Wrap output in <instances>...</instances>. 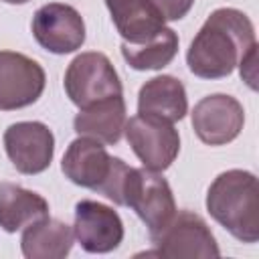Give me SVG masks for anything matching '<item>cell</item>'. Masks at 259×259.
<instances>
[{
    "label": "cell",
    "instance_id": "ba28073f",
    "mask_svg": "<svg viewBox=\"0 0 259 259\" xmlns=\"http://www.w3.org/2000/svg\"><path fill=\"white\" fill-rule=\"evenodd\" d=\"M34 40L53 55H69L85 42L83 16L71 4L49 2L32 16Z\"/></svg>",
    "mask_w": 259,
    "mask_h": 259
},
{
    "label": "cell",
    "instance_id": "7a4b0ae2",
    "mask_svg": "<svg viewBox=\"0 0 259 259\" xmlns=\"http://www.w3.org/2000/svg\"><path fill=\"white\" fill-rule=\"evenodd\" d=\"M208 214L241 243L259 241V184L249 170L221 172L206 192Z\"/></svg>",
    "mask_w": 259,
    "mask_h": 259
},
{
    "label": "cell",
    "instance_id": "5b68a950",
    "mask_svg": "<svg viewBox=\"0 0 259 259\" xmlns=\"http://www.w3.org/2000/svg\"><path fill=\"white\" fill-rule=\"evenodd\" d=\"M156 255L182 259V257H219L214 235L202 217L192 210H176L174 217L154 235H150Z\"/></svg>",
    "mask_w": 259,
    "mask_h": 259
},
{
    "label": "cell",
    "instance_id": "30bf717a",
    "mask_svg": "<svg viewBox=\"0 0 259 259\" xmlns=\"http://www.w3.org/2000/svg\"><path fill=\"white\" fill-rule=\"evenodd\" d=\"M190 115L194 134L208 146H225L233 142L245 123L243 105L227 93H212L202 97Z\"/></svg>",
    "mask_w": 259,
    "mask_h": 259
},
{
    "label": "cell",
    "instance_id": "7c38bea8",
    "mask_svg": "<svg viewBox=\"0 0 259 259\" xmlns=\"http://www.w3.org/2000/svg\"><path fill=\"white\" fill-rule=\"evenodd\" d=\"M113 156L107 154L105 146L93 138L79 136L73 140L63 154L61 170L77 186L99 190L111 170Z\"/></svg>",
    "mask_w": 259,
    "mask_h": 259
},
{
    "label": "cell",
    "instance_id": "ffe728a7",
    "mask_svg": "<svg viewBox=\"0 0 259 259\" xmlns=\"http://www.w3.org/2000/svg\"><path fill=\"white\" fill-rule=\"evenodd\" d=\"M239 69H241V77L243 81L249 83L251 89H257V45L239 61Z\"/></svg>",
    "mask_w": 259,
    "mask_h": 259
},
{
    "label": "cell",
    "instance_id": "3957f363",
    "mask_svg": "<svg viewBox=\"0 0 259 259\" xmlns=\"http://www.w3.org/2000/svg\"><path fill=\"white\" fill-rule=\"evenodd\" d=\"M63 85L67 97L79 109L123 93L115 67L103 53L95 51L81 53L69 63Z\"/></svg>",
    "mask_w": 259,
    "mask_h": 259
},
{
    "label": "cell",
    "instance_id": "9a60e30c",
    "mask_svg": "<svg viewBox=\"0 0 259 259\" xmlns=\"http://www.w3.org/2000/svg\"><path fill=\"white\" fill-rule=\"evenodd\" d=\"M73 241V227L47 217L24 227L20 249L26 259H63L71 253Z\"/></svg>",
    "mask_w": 259,
    "mask_h": 259
},
{
    "label": "cell",
    "instance_id": "8fae6325",
    "mask_svg": "<svg viewBox=\"0 0 259 259\" xmlns=\"http://www.w3.org/2000/svg\"><path fill=\"white\" fill-rule=\"evenodd\" d=\"M73 235L83 251L109 253L123 241V223L111 206L85 198L75 204Z\"/></svg>",
    "mask_w": 259,
    "mask_h": 259
},
{
    "label": "cell",
    "instance_id": "e0dca14e",
    "mask_svg": "<svg viewBox=\"0 0 259 259\" xmlns=\"http://www.w3.org/2000/svg\"><path fill=\"white\" fill-rule=\"evenodd\" d=\"M105 6L123 42H146L164 28L148 0H105Z\"/></svg>",
    "mask_w": 259,
    "mask_h": 259
},
{
    "label": "cell",
    "instance_id": "9c48e42d",
    "mask_svg": "<svg viewBox=\"0 0 259 259\" xmlns=\"http://www.w3.org/2000/svg\"><path fill=\"white\" fill-rule=\"evenodd\" d=\"M4 150L20 174H40L53 162L55 136L42 121H16L4 132Z\"/></svg>",
    "mask_w": 259,
    "mask_h": 259
},
{
    "label": "cell",
    "instance_id": "d6986e66",
    "mask_svg": "<svg viewBox=\"0 0 259 259\" xmlns=\"http://www.w3.org/2000/svg\"><path fill=\"white\" fill-rule=\"evenodd\" d=\"M148 4L164 22H170L184 18L190 12L194 0H148Z\"/></svg>",
    "mask_w": 259,
    "mask_h": 259
},
{
    "label": "cell",
    "instance_id": "2e32d148",
    "mask_svg": "<svg viewBox=\"0 0 259 259\" xmlns=\"http://www.w3.org/2000/svg\"><path fill=\"white\" fill-rule=\"evenodd\" d=\"M47 217L49 202L38 192L12 182L0 184V227L6 233H16Z\"/></svg>",
    "mask_w": 259,
    "mask_h": 259
},
{
    "label": "cell",
    "instance_id": "52a82bcc",
    "mask_svg": "<svg viewBox=\"0 0 259 259\" xmlns=\"http://www.w3.org/2000/svg\"><path fill=\"white\" fill-rule=\"evenodd\" d=\"M45 69L30 57L0 51V111L32 105L45 91Z\"/></svg>",
    "mask_w": 259,
    "mask_h": 259
},
{
    "label": "cell",
    "instance_id": "6da1fadb",
    "mask_svg": "<svg viewBox=\"0 0 259 259\" xmlns=\"http://www.w3.org/2000/svg\"><path fill=\"white\" fill-rule=\"evenodd\" d=\"M255 45V28L245 12L217 8L192 38L186 65L200 79H223Z\"/></svg>",
    "mask_w": 259,
    "mask_h": 259
},
{
    "label": "cell",
    "instance_id": "44dd1931",
    "mask_svg": "<svg viewBox=\"0 0 259 259\" xmlns=\"http://www.w3.org/2000/svg\"><path fill=\"white\" fill-rule=\"evenodd\" d=\"M6 4H26V2H30V0H4Z\"/></svg>",
    "mask_w": 259,
    "mask_h": 259
},
{
    "label": "cell",
    "instance_id": "ac0fdd59",
    "mask_svg": "<svg viewBox=\"0 0 259 259\" xmlns=\"http://www.w3.org/2000/svg\"><path fill=\"white\" fill-rule=\"evenodd\" d=\"M178 53V34L164 26L156 36L146 42H121V57L136 71H154L164 69L172 63Z\"/></svg>",
    "mask_w": 259,
    "mask_h": 259
},
{
    "label": "cell",
    "instance_id": "5bb4252c",
    "mask_svg": "<svg viewBox=\"0 0 259 259\" xmlns=\"http://www.w3.org/2000/svg\"><path fill=\"white\" fill-rule=\"evenodd\" d=\"M125 121L127 117L123 95H113L79 109V113L73 119V130L79 136H87L101 144L113 146L121 140Z\"/></svg>",
    "mask_w": 259,
    "mask_h": 259
},
{
    "label": "cell",
    "instance_id": "8992f818",
    "mask_svg": "<svg viewBox=\"0 0 259 259\" xmlns=\"http://www.w3.org/2000/svg\"><path fill=\"white\" fill-rule=\"evenodd\" d=\"M123 134L144 168L154 172H164L166 168H170L180 152L178 130L174 127V123L162 119L138 113L125 121Z\"/></svg>",
    "mask_w": 259,
    "mask_h": 259
},
{
    "label": "cell",
    "instance_id": "4fadbf2b",
    "mask_svg": "<svg viewBox=\"0 0 259 259\" xmlns=\"http://www.w3.org/2000/svg\"><path fill=\"white\" fill-rule=\"evenodd\" d=\"M138 113L168 123L180 121L188 113V97L180 79L158 75L146 81L138 93Z\"/></svg>",
    "mask_w": 259,
    "mask_h": 259
},
{
    "label": "cell",
    "instance_id": "277c9868",
    "mask_svg": "<svg viewBox=\"0 0 259 259\" xmlns=\"http://www.w3.org/2000/svg\"><path fill=\"white\" fill-rule=\"evenodd\" d=\"M123 206H130L148 233H158L176 212V202L168 180L148 168H130L123 186Z\"/></svg>",
    "mask_w": 259,
    "mask_h": 259
}]
</instances>
